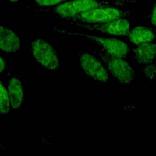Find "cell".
<instances>
[{
	"label": "cell",
	"mask_w": 156,
	"mask_h": 156,
	"mask_svg": "<svg viewBox=\"0 0 156 156\" xmlns=\"http://www.w3.org/2000/svg\"><path fill=\"white\" fill-rule=\"evenodd\" d=\"M136 2L135 0H70L62 4L41 10L58 15V18L77 14L102 7H122Z\"/></svg>",
	"instance_id": "1"
},
{
	"label": "cell",
	"mask_w": 156,
	"mask_h": 156,
	"mask_svg": "<svg viewBox=\"0 0 156 156\" xmlns=\"http://www.w3.org/2000/svg\"><path fill=\"white\" fill-rule=\"evenodd\" d=\"M134 12L122 10L115 7H102L77 14L72 16L61 17L60 18L72 22L85 23H102L119 18H126Z\"/></svg>",
	"instance_id": "2"
},
{
	"label": "cell",
	"mask_w": 156,
	"mask_h": 156,
	"mask_svg": "<svg viewBox=\"0 0 156 156\" xmlns=\"http://www.w3.org/2000/svg\"><path fill=\"white\" fill-rule=\"evenodd\" d=\"M99 59L104 63L108 73L122 84H129L135 79L133 68L126 60L114 57L103 49L98 51Z\"/></svg>",
	"instance_id": "3"
},
{
	"label": "cell",
	"mask_w": 156,
	"mask_h": 156,
	"mask_svg": "<svg viewBox=\"0 0 156 156\" xmlns=\"http://www.w3.org/2000/svg\"><path fill=\"white\" fill-rule=\"evenodd\" d=\"M52 29L55 32L58 33L68 35L84 37L101 45L104 51L114 57L124 58L127 56L130 50V47L126 43L115 38H105L78 32H72L66 30L60 29L55 26H54Z\"/></svg>",
	"instance_id": "4"
},
{
	"label": "cell",
	"mask_w": 156,
	"mask_h": 156,
	"mask_svg": "<svg viewBox=\"0 0 156 156\" xmlns=\"http://www.w3.org/2000/svg\"><path fill=\"white\" fill-rule=\"evenodd\" d=\"M30 51L36 61L51 71L59 69L60 62L55 49L46 41L38 38L34 40L30 47Z\"/></svg>",
	"instance_id": "5"
},
{
	"label": "cell",
	"mask_w": 156,
	"mask_h": 156,
	"mask_svg": "<svg viewBox=\"0 0 156 156\" xmlns=\"http://www.w3.org/2000/svg\"><path fill=\"white\" fill-rule=\"evenodd\" d=\"M69 24L88 30H95L103 34L119 37L127 35L130 28V23L126 18L102 23L91 24L71 21Z\"/></svg>",
	"instance_id": "6"
},
{
	"label": "cell",
	"mask_w": 156,
	"mask_h": 156,
	"mask_svg": "<svg viewBox=\"0 0 156 156\" xmlns=\"http://www.w3.org/2000/svg\"><path fill=\"white\" fill-rule=\"evenodd\" d=\"M79 65L84 74L90 79L99 83H106L109 79L108 73L101 60L88 52L80 55Z\"/></svg>",
	"instance_id": "7"
},
{
	"label": "cell",
	"mask_w": 156,
	"mask_h": 156,
	"mask_svg": "<svg viewBox=\"0 0 156 156\" xmlns=\"http://www.w3.org/2000/svg\"><path fill=\"white\" fill-rule=\"evenodd\" d=\"M21 46L19 37L10 29L0 26V49L6 52H16Z\"/></svg>",
	"instance_id": "8"
},
{
	"label": "cell",
	"mask_w": 156,
	"mask_h": 156,
	"mask_svg": "<svg viewBox=\"0 0 156 156\" xmlns=\"http://www.w3.org/2000/svg\"><path fill=\"white\" fill-rule=\"evenodd\" d=\"M133 54L135 59L139 64L147 65L152 63L156 55L155 43L148 42L138 44L133 49Z\"/></svg>",
	"instance_id": "9"
},
{
	"label": "cell",
	"mask_w": 156,
	"mask_h": 156,
	"mask_svg": "<svg viewBox=\"0 0 156 156\" xmlns=\"http://www.w3.org/2000/svg\"><path fill=\"white\" fill-rule=\"evenodd\" d=\"M127 36L132 43L138 45L154 41L155 39V30L149 27L137 26L130 29Z\"/></svg>",
	"instance_id": "10"
},
{
	"label": "cell",
	"mask_w": 156,
	"mask_h": 156,
	"mask_svg": "<svg viewBox=\"0 0 156 156\" xmlns=\"http://www.w3.org/2000/svg\"><path fill=\"white\" fill-rule=\"evenodd\" d=\"M8 95L13 109H18L24 102V88L20 79L12 78L8 85Z\"/></svg>",
	"instance_id": "11"
},
{
	"label": "cell",
	"mask_w": 156,
	"mask_h": 156,
	"mask_svg": "<svg viewBox=\"0 0 156 156\" xmlns=\"http://www.w3.org/2000/svg\"><path fill=\"white\" fill-rule=\"evenodd\" d=\"M9 109L10 101L8 92L5 86L0 81V113H7Z\"/></svg>",
	"instance_id": "12"
},
{
	"label": "cell",
	"mask_w": 156,
	"mask_h": 156,
	"mask_svg": "<svg viewBox=\"0 0 156 156\" xmlns=\"http://www.w3.org/2000/svg\"><path fill=\"white\" fill-rule=\"evenodd\" d=\"M143 73L150 82H154L155 80V65L153 63L146 65L143 68Z\"/></svg>",
	"instance_id": "13"
},
{
	"label": "cell",
	"mask_w": 156,
	"mask_h": 156,
	"mask_svg": "<svg viewBox=\"0 0 156 156\" xmlns=\"http://www.w3.org/2000/svg\"><path fill=\"white\" fill-rule=\"evenodd\" d=\"M35 3L41 7H52L70 0H33Z\"/></svg>",
	"instance_id": "14"
},
{
	"label": "cell",
	"mask_w": 156,
	"mask_h": 156,
	"mask_svg": "<svg viewBox=\"0 0 156 156\" xmlns=\"http://www.w3.org/2000/svg\"><path fill=\"white\" fill-rule=\"evenodd\" d=\"M156 7H155V4H154L153 9L149 15V17H150V20H151V23H152V24L154 26H155V24H156Z\"/></svg>",
	"instance_id": "15"
},
{
	"label": "cell",
	"mask_w": 156,
	"mask_h": 156,
	"mask_svg": "<svg viewBox=\"0 0 156 156\" xmlns=\"http://www.w3.org/2000/svg\"><path fill=\"white\" fill-rule=\"evenodd\" d=\"M6 68L5 61L0 56V73L5 71Z\"/></svg>",
	"instance_id": "16"
},
{
	"label": "cell",
	"mask_w": 156,
	"mask_h": 156,
	"mask_svg": "<svg viewBox=\"0 0 156 156\" xmlns=\"http://www.w3.org/2000/svg\"><path fill=\"white\" fill-rule=\"evenodd\" d=\"M9 1H11V2H17V1H19L20 0H8Z\"/></svg>",
	"instance_id": "17"
},
{
	"label": "cell",
	"mask_w": 156,
	"mask_h": 156,
	"mask_svg": "<svg viewBox=\"0 0 156 156\" xmlns=\"http://www.w3.org/2000/svg\"><path fill=\"white\" fill-rule=\"evenodd\" d=\"M0 147H2V148H3V147H2V146L1 144H0Z\"/></svg>",
	"instance_id": "18"
}]
</instances>
